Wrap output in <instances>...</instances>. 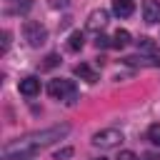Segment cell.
Wrapping results in <instances>:
<instances>
[{
	"instance_id": "6da1fadb",
	"label": "cell",
	"mask_w": 160,
	"mask_h": 160,
	"mask_svg": "<svg viewBox=\"0 0 160 160\" xmlns=\"http://www.w3.org/2000/svg\"><path fill=\"white\" fill-rule=\"evenodd\" d=\"M68 132H70V125L60 122V125H52V128L35 130V132H28L22 138H15V140L2 145V160H28V158L38 155L42 148H50L52 142L62 140Z\"/></svg>"
},
{
	"instance_id": "7a4b0ae2",
	"label": "cell",
	"mask_w": 160,
	"mask_h": 160,
	"mask_svg": "<svg viewBox=\"0 0 160 160\" xmlns=\"http://www.w3.org/2000/svg\"><path fill=\"white\" fill-rule=\"evenodd\" d=\"M48 95H50L52 100H62V102L72 105L75 98H78V90H75V82H72V80H62V78H58V80H50V85H48Z\"/></svg>"
},
{
	"instance_id": "3957f363",
	"label": "cell",
	"mask_w": 160,
	"mask_h": 160,
	"mask_svg": "<svg viewBox=\"0 0 160 160\" xmlns=\"http://www.w3.org/2000/svg\"><path fill=\"white\" fill-rule=\"evenodd\" d=\"M125 138H122V132L118 130V128H102V130H98L95 135H92V145L95 148H100V150H110V148H120V142H122Z\"/></svg>"
},
{
	"instance_id": "277c9868",
	"label": "cell",
	"mask_w": 160,
	"mask_h": 160,
	"mask_svg": "<svg viewBox=\"0 0 160 160\" xmlns=\"http://www.w3.org/2000/svg\"><path fill=\"white\" fill-rule=\"evenodd\" d=\"M22 35H25V40H28L30 48H40V45L48 42V30H45L40 22H35V20H25Z\"/></svg>"
},
{
	"instance_id": "5b68a950",
	"label": "cell",
	"mask_w": 160,
	"mask_h": 160,
	"mask_svg": "<svg viewBox=\"0 0 160 160\" xmlns=\"http://www.w3.org/2000/svg\"><path fill=\"white\" fill-rule=\"evenodd\" d=\"M108 18H110L108 10H102V8H100V10H92V12L88 15V20H85V28L92 30V32H100V30L108 25Z\"/></svg>"
},
{
	"instance_id": "8992f818",
	"label": "cell",
	"mask_w": 160,
	"mask_h": 160,
	"mask_svg": "<svg viewBox=\"0 0 160 160\" xmlns=\"http://www.w3.org/2000/svg\"><path fill=\"white\" fill-rule=\"evenodd\" d=\"M125 65H140V68H158L160 65V55H128L122 58Z\"/></svg>"
},
{
	"instance_id": "52a82bcc",
	"label": "cell",
	"mask_w": 160,
	"mask_h": 160,
	"mask_svg": "<svg viewBox=\"0 0 160 160\" xmlns=\"http://www.w3.org/2000/svg\"><path fill=\"white\" fill-rule=\"evenodd\" d=\"M142 20L145 22H160V0H142Z\"/></svg>"
},
{
	"instance_id": "ba28073f",
	"label": "cell",
	"mask_w": 160,
	"mask_h": 160,
	"mask_svg": "<svg viewBox=\"0 0 160 160\" xmlns=\"http://www.w3.org/2000/svg\"><path fill=\"white\" fill-rule=\"evenodd\" d=\"M18 90H20L22 95L32 98V95H38V92H40V80H38L35 75H28V78H22V80L18 82Z\"/></svg>"
},
{
	"instance_id": "9c48e42d",
	"label": "cell",
	"mask_w": 160,
	"mask_h": 160,
	"mask_svg": "<svg viewBox=\"0 0 160 160\" xmlns=\"http://www.w3.org/2000/svg\"><path fill=\"white\" fill-rule=\"evenodd\" d=\"M132 10H135L132 0H112V12L118 18H128V15H132Z\"/></svg>"
},
{
	"instance_id": "30bf717a",
	"label": "cell",
	"mask_w": 160,
	"mask_h": 160,
	"mask_svg": "<svg viewBox=\"0 0 160 160\" xmlns=\"http://www.w3.org/2000/svg\"><path fill=\"white\" fill-rule=\"evenodd\" d=\"M78 78H82V80H88V82H98V72L90 68V65H85V62H80V65H75V70H72Z\"/></svg>"
},
{
	"instance_id": "8fae6325",
	"label": "cell",
	"mask_w": 160,
	"mask_h": 160,
	"mask_svg": "<svg viewBox=\"0 0 160 160\" xmlns=\"http://www.w3.org/2000/svg\"><path fill=\"white\" fill-rule=\"evenodd\" d=\"M82 45H85V35H82L80 30L70 32V38H68V48H70L72 52H78V50H82Z\"/></svg>"
},
{
	"instance_id": "7c38bea8",
	"label": "cell",
	"mask_w": 160,
	"mask_h": 160,
	"mask_svg": "<svg viewBox=\"0 0 160 160\" xmlns=\"http://www.w3.org/2000/svg\"><path fill=\"white\" fill-rule=\"evenodd\" d=\"M130 42V32L128 30H115V35H112V48H125Z\"/></svg>"
},
{
	"instance_id": "4fadbf2b",
	"label": "cell",
	"mask_w": 160,
	"mask_h": 160,
	"mask_svg": "<svg viewBox=\"0 0 160 160\" xmlns=\"http://www.w3.org/2000/svg\"><path fill=\"white\" fill-rule=\"evenodd\" d=\"M138 48H140L142 52H150V55H160V50L155 48V42H152L150 38H140V40H138Z\"/></svg>"
},
{
	"instance_id": "5bb4252c",
	"label": "cell",
	"mask_w": 160,
	"mask_h": 160,
	"mask_svg": "<svg viewBox=\"0 0 160 160\" xmlns=\"http://www.w3.org/2000/svg\"><path fill=\"white\" fill-rule=\"evenodd\" d=\"M148 140H150L152 145H158V148H160V122H155V125H150V128H148Z\"/></svg>"
},
{
	"instance_id": "9a60e30c",
	"label": "cell",
	"mask_w": 160,
	"mask_h": 160,
	"mask_svg": "<svg viewBox=\"0 0 160 160\" xmlns=\"http://www.w3.org/2000/svg\"><path fill=\"white\" fill-rule=\"evenodd\" d=\"M58 62H60V58H58L55 52H50V55L45 58V62H42V70H50V68H55Z\"/></svg>"
},
{
	"instance_id": "2e32d148",
	"label": "cell",
	"mask_w": 160,
	"mask_h": 160,
	"mask_svg": "<svg viewBox=\"0 0 160 160\" xmlns=\"http://www.w3.org/2000/svg\"><path fill=\"white\" fill-rule=\"evenodd\" d=\"M52 158L55 160H68V158H72V148H60V150H55Z\"/></svg>"
},
{
	"instance_id": "e0dca14e",
	"label": "cell",
	"mask_w": 160,
	"mask_h": 160,
	"mask_svg": "<svg viewBox=\"0 0 160 160\" xmlns=\"http://www.w3.org/2000/svg\"><path fill=\"white\" fill-rule=\"evenodd\" d=\"M95 45H98V48H108V45H112V38H105V35H98V40H95Z\"/></svg>"
},
{
	"instance_id": "ac0fdd59",
	"label": "cell",
	"mask_w": 160,
	"mask_h": 160,
	"mask_svg": "<svg viewBox=\"0 0 160 160\" xmlns=\"http://www.w3.org/2000/svg\"><path fill=\"white\" fill-rule=\"evenodd\" d=\"M118 160H138V155H135L132 150H120V155H118Z\"/></svg>"
},
{
	"instance_id": "d6986e66",
	"label": "cell",
	"mask_w": 160,
	"mask_h": 160,
	"mask_svg": "<svg viewBox=\"0 0 160 160\" xmlns=\"http://www.w3.org/2000/svg\"><path fill=\"white\" fill-rule=\"evenodd\" d=\"M8 48H10V32H8V30H2V52H5Z\"/></svg>"
},
{
	"instance_id": "ffe728a7",
	"label": "cell",
	"mask_w": 160,
	"mask_h": 160,
	"mask_svg": "<svg viewBox=\"0 0 160 160\" xmlns=\"http://www.w3.org/2000/svg\"><path fill=\"white\" fill-rule=\"evenodd\" d=\"M68 0H50V8H65Z\"/></svg>"
},
{
	"instance_id": "44dd1931",
	"label": "cell",
	"mask_w": 160,
	"mask_h": 160,
	"mask_svg": "<svg viewBox=\"0 0 160 160\" xmlns=\"http://www.w3.org/2000/svg\"><path fill=\"white\" fill-rule=\"evenodd\" d=\"M100 160H108V158H100Z\"/></svg>"
}]
</instances>
